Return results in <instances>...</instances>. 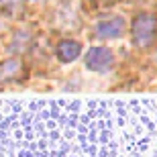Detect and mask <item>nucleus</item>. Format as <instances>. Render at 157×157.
Instances as JSON below:
<instances>
[{"label":"nucleus","mask_w":157,"mask_h":157,"mask_svg":"<svg viewBox=\"0 0 157 157\" xmlns=\"http://www.w3.org/2000/svg\"><path fill=\"white\" fill-rule=\"evenodd\" d=\"M96 33L104 39H117L124 33V21L121 17L114 18H106V21H100L98 27H96Z\"/></svg>","instance_id":"7ed1b4c3"},{"label":"nucleus","mask_w":157,"mask_h":157,"mask_svg":"<svg viewBox=\"0 0 157 157\" xmlns=\"http://www.w3.org/2000/svg\"><path fill=\"white\" fill-rule=\"evenodd\" d=\"M157 31V18L149 12H139L133 18V43L137 47L151 45Z\"/></svg>","instance_id":"f257e3e1"},{"label":"nucleus","mask_w":157,"mask_h":157,"mask_svg":"<svg viewBox=\"0 0 157 157\" xmlns=\"http://www.w3.org/2000/svg\"><path fill=\"white\" fill-rule=\"evenodd\" d=\"M96 8H104V6H112V4H117L118 0H90Z\"/></svg>","instance_id":"0eeeda50"},{"label":"nucleus","mask_w":157,"mask_h":157,"mask_svg":"<svg viewBox=\"0 0 157 157\" xmlns=\"http://www.w3.org/2000/svg\"><path fill=\"white\" fill-rule=\"evenodd\" d=\"M55 53H57V59H59V61H63V63H70V61L78 59V55L82 53V45L78 43V41L63 39V41H61V43L57 45Z\"/></svg>","instance_id":"20e7f679"},{"label":"nucleus","mask_w":157,"mask_h":157,"mask_svg":"<svg viewBox=\"0 0 157 157\" xmlns=\"http://www.w3.org/2000/svg\"><path fill=\"white\" fill-rule=\"evenodd\" d=\"M25 0H0V10L6 12H17L18 8H23Z\"/></svg>","instance_id":"423d86ee"},{"label":"nucleus","mask_w":157,"mask_h":157,"mask_svg":"<svg viewBox=\"0 0 157 157\" xmlns=\"http://www.w3.org/2000/svg\"><path fill=\"white\" fill-rule=\"evenodd\" d=\"M25 71L23 61L18 59H6L0 63V82H10V80H18Z\"/></svg>","instance_id":"39448f33"},{"label":"nucleus","mask_w":157,"mask_h":157,"mask_svg":"<svg viewBox=\"0 0 157 157\" xmlns=\"http://www.w3.org/2000/svg\"><path fill=\"white\" fill-rule=\"evenodd\" d=\"M112 51L106 49V47H92L90 51L86 53V67L92 71H108L112 65Z\"/></svg>","instance_id":"f03ea898"}]
</instances>
